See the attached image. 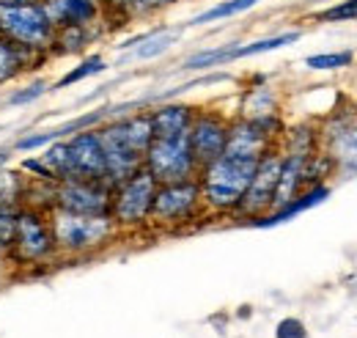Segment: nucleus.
<instances>
[{
	"label": "nucleus",
	"instance_id": "24",
	"mask_svg": "<svg viewBox=\"0 0 357 338\" xmlns=\"http://www.w3.org/2000/svg\"><path fill=\"white\" fill-rule=\"evenodd\" d=\"M25 187H28V176L20 168H0V210L17 212L25 201Z\"/></svg>",
	"mask_w": 357,
	"mask_h": 338
},
{
	"label": "nucleus",
	"instance_id": "13",
	"mask_svg": "<svg viewBox=\"0 0 357 338\" xmlns=\"http://www.w3.org/2000/svg\"><path fill=\"white\" fill-rule=\"evenodd\" d=\"M69 154H72V168L75 179H99L107 182V163H105V149L99 140L96 129H83L66 138Z\"/></svg>",
	"mask_w": 357,
	"mask_h": 338
},
{
	"label": "nucleus",
	"instance_id": "5",
	"mask_svg": "<svg viewBox=\"0 0 357 338\" xmlns=\"http://www.w3.org/2000/svg\"><path fill=\"white\" fill-rule=\"evenodd\" d=\"M319 124V149L333 160L338 179L357 176V105L341 102Z\"/></svg>",
	"mask_w": 357,
	"mask_h": 338
},
{
	"label": "nucleus",
	"instance_id": "6",
	"mask_svg": "<svg viewBox=\"0 0 357 338\" xmlns=\"http://www.w3.org/2000/svg\"><path fill=\"white\" fill-rule=\"evenodd\" d=\"M160 182L149 173L146 168L135 170L130 179L119 182L113 187V198H110V217L119 226V231L127 234H140L149 228V217H151V204L157 196Z\"/></svg>",
	"mask_w": 357,
	"mask_h": 338
},
{
	"label": "nucleus",
	"instance_id": "9",
	"mask_svg": "<svg viewBox=\"0 0 357 338\" xmlns=\"http://www.w3.org/2000/svg\"><path fill=\"white\" fill-rule=\"evenodd\" d=\"M280 163H283L280 146H272L267 154L259 160V168L253 173L250 184L245 190V198H242L239 210L231 220L248 226V223L264 217L272 210V198H275V187H278V176H280Z\"/></svg>",
	"mask_w": 357,
	"mask_h": 338
},
{
	"label": "nucleus",
	"instance_id": "12",
	"mask_svg": "<svg viewBox=\"0 0 357 338\" xmlns=\"http://www.w3.org/2000/svg\"><path fill=\"white\" fill-rule=\"evenodd\" d=\"M102 149H105V163H107V184H119L124 179H130L135 170L143 168V154H137L132 146L127 143V138L121 135V129L116 124V119L105 122L96 127Z\"/></svg>",
	"mask_w": 357,
	"mask_h": 338
},
{
	"label": "nucleus",
	"instance_id": "30",
	"mask_svg": "<svg viewBox=\"0 0 357 338\" xmlns=\"http://www.w3.org/2000/svg\"><path fill=\"white\" fill-rule=\"evenodd\" d=\"M333 176H335L333 160H330L321 149L313 152L311 157L305 160V170H303V182H305V187H313V184H330Z\"/></svg>",
	"mask_w": 357,
	"mask_h": 338
},
{
	"label": "nucleus",
	"instance_id": "17",
	"mask_svg": "<svg viewBox=\"0 0 357 338\" xmlns=\"http://www.w3.org/2000/svg\"><path fill=\"white\" fill-rule=\"evenodd\" d=\"M330 193H333L330 184H313V187H305V190L297 193L289 204H283V207H278V210L267 212L264 217H259V220H253V223H248V226H250V228H275V226H280V223L294 220V217L303 214V212H308V210H313V207H319V204H324V201L330 198Z\"/></svg>",
	"mask_w": 357,
	"mask_h": 338
},
{
	"label": "nucleus",
	"instance_id": "15",
	"mask_svg": "<svg viewBox=\"0 0 357 338\" xmlns=\"http://www.w3.org/2000/svg\"><path fill=\"white\" fill-rule=\"evenodd\" d=\"M52 58L47 52H31V50H22L11 39L0 36V88L3 85L17 83L22 75H33V72H42Z\"/></svg>",
	"mask_w": 357,
	"mask_h": 338
},
{
	"label": "nucleus",
	"instance_id": "1",
	"mask_svg": "<svg viewBox=\"0 0 357 338\" xmlns=\"http://www.w3.org/2000/svg\"><path fill=\"white\" fill-rule=\"evenodd\" d=\"M47 220H50L61 261L91 258L113 248L124 237L110 214H80V212L52 207L47 212Z\"/></svg>",
	"mask_w": 357,
	"mask_h": 338
},
{
	"label": "nucleus",
	"instance_id": "43",
	"mask_svg": "<svg viewBox=\"0 0 357 338\" xmlns=\"http://www.w3.org/2000/svg\"><path fill=\"white\" fill-rule=\"evenodd\" d=\"M0 36H3V34H0Z\"/></svg>",
	"mask_w": 357,
	"mask_h": 338
},
{
	"label": "nucleus",
	"instance_id": "39",
	"mask_svg": "<svg viewBox=\"0 0 357 338\" xmlns=\"http://www.w3.org/2000/svg\"><path fill=\"white\" fill-rule=\"evenodd\" d=\"M11 278H14V270H11V264L6 261V256H0V289H3Z\"/></svg>",
	"mask_w": 357,
	"mask_h": 338
},
{
	"label": "nucleus",
	"instance_id": "33",
	"mask_svg": "<svg viewBox=\"0 0 357 338\" xmlns=\"http://www.w3.org/2000/svg\"><path fill=\"white\" fill-rule=\"evenodd\" d=\"M52 140H58L55 127L52 129H33V132H25V135L14 138V140H11V149H14V154H31V152H39V149L50 146Z\"/></svg>",
	"mask_w": 357,
	"mask_h": 338
},
{
	"label": "nucleus",
	"instance_id": "29",
	"mask_svg": "<svg viewBox=\"0 0 357 338\" xmlns=\"http://www.w3.org/2000/svg\"><path fill=\"white\" fill-rule=\"evenodd\" d=\"M47 91H50V83H47L45 78H33L31 83L20 85V88H11L8 96L3 99V108H28V105L39 102Z\"/></svg>",
	"mask_w": 357,
	"mask_h": 338
},
{
	"label": "nucleus",
	"instance_id": "10",
	"mask_svg": "<svg viewBox=\"0 0 357 338\" xmlns=\"http://www.w3.org/2000/svg\"><path fill=\"white\" fill-rule=\"evenodd\" d=\"M228 124H231V116L218 110V108H198L195 110V119L190 127V149H192L198 168L209 166L212 160H218L225 152Z\"/></svg>",
	"mask_w": 357,
	"mask_h": 338
},
{
	"label": "nucleus",
	"instance_id": "23",
	"mask_svg": "<svg viewBox=\"0 0 357 338\" xmlns=\"http://www.w3.org/2000/svg\"><path fill=\"white\" fill-rule=\"evenodd\" d=\"M178 42V31L176 28H162V31H157L154 36H149L143 44H137L132 47L124 58H119V66L121 64H127V61H154V58H160V55H165L174 44Z\"/></svg>",
	"mask_w": 357,
	"mask_h": 338
},
{
	"label": "nucleus",
	"instance_id": "14",
	"mask_svg": "<svg viewBox=\"0 0 357 338\" xmlns=\"http://www.w3.org/2000/svg\"><path fill=\"white\" fill-rule=\"evenodd\" d=\"M278 140L269 135L267 129L256 122L231 116L228 124V140H225V154H239V157H264Z\"/></svg>",
	"mask_w": 357,
	"mask_h": 338
},
{
	"label": "nucleus",
	"instance_id": "21",
	"mask_svg": "<svg viewBox=\"0 0 357 338\" xmlns=\"http://www.w3.org/2000/svg\"><path fill=\"white\" fill-rule=\"evenodd\" d=\"M239 47H242V42H228V44H218V47L198 50V52L187 55L178 69L181 72H209V69H218V66H225V64H234Z\"/></svg>",
	"mask_w": 357,
	"mask_h": 338
},
{
	"label": "nucleus",
	"instance_id": "18",
	"mask_svg": "<svg viewBox=\"0 0 357 338\" xmlns=\"http://www.w3.org/2000/svg\"><path fill=\"white\" fill-rule=\"evenodd\" d=\"M234 116L248 119V122H267V119H275V116H283L280 94L264 80L256 85H248L242 91V96H239V105H236Z\"/></svg>",
	"mask_w": 357,
	"mask_h": 338
},
{
	"label": "nucleus",
	"instance_id": "2",
	"mask_svg": "<svg viewBox=\"0 0 357 338\" xmlns=\"http://www.w3.org/2000/svg\"><path fill=\"white\" fill-rule=\"evenodd\" d=\"M261 157H239V154H220L209 166L198 170V184H201V201L206 217H234L245 190L259 168Z\"/></svg>",
	"mask_w": 357,
	"mask_h": 338
},
{
	"label": "nucleus",
	"instance_id": "36",
	"mask_svg": "<svg viewBox=\"0 0 357 338\" xmlns=\"http://www.w3.org/2000/svg\"><path fill=\"white\" fill-rule=\"evenodd\" d=\"M176 3H181V0H135V20L154 17V14H160V11H165Z\"/></svg>",
	"mask_w": 357,
	"mask_h": 338
},
{
	"label": "nucleus",
	"instance_id": "8",
	"mask_svg": "<svg viewBox=\"0 0 357 338\" xmlns=\"http://www.w3.org/2000/svg\"><path fill=\"white\" fill-rule=\"evenodd\" d=\"M143 168L149 170L160 184L184 182L198 176V163L190 149V135L178 138H154L143 154Z\"/></svg>",
	"mask_w": 357,
	"mask_h": 338
},
{
	"label": "nucleus",
	"instance_id": "37",
	"mask_svg": "<svg viewBox=\"0 0 357 338\" xmlns=\"http://www.w3.org/2000/svg\"><path fill=\"white\" fill-rule=\"evenodd\" d=\"M17 212H3L0 210V256L8 254L11 248V240H14V217Z\"/></svg>",
	"mask_w": 357,
	"mask_h": 338
},
{
	"label": "nucleus",
	"instance_id": "27",
	"mask_svg": "<svg viewBox=\"0 0 357 338\" xmlns=\"http://www.w3.org/2000/svg\"><path fill=\"white\" fill-rule=\"evenodd\" d=\"M42 160H45V166L52 170V176H55V182H66V179H75V168H72V154H69V143H66V138H61V140H52L50 146L42 149V154H39Z\"/></svg>",
	"mask_w": 357,
	"mask_h": 338
},
{
	"label": "nucleus",
	"instance_id": "40",
	"mask_svg": "<svg viewBox=\"0 0 357 338\" xmlns=\"http://www.w3.org/2000/svg\"><path fill=\"white\" fill-rule=\"evenodd\" d=\"M11 157H14V149L11 146H0V168L11 166Z\"/></svg>",
	"mask_w": 357,
	"mask_h": 338
},
{
	"label": "nucleus",
	"instance_id": "19",
	"mask_svg": "<svg viewBox=\"0 0 357 338\" xmlns=\"http://www.w3.org/2000/svg\"><path fill=\"white\" fill-rule=\"evenodd\" d=\"M52 28L69 25H96L102 20V6L93 0H42Z\"/></svg>",
	"mask_w": 357,
	"mask_h": 338
},
{
	"label": "nucleus",
	"instance_id": "28",
	"mask_svg": "<svg viewBox=\"0 0 357 338\" xmlns=\"http://www.w3.org/2000/svg\"><path fill=\"white\" fill-rule=\"evenodd\" d=\"M303 39V31H286V34H275V36H264V39H256V42H242L239 52H236V61L242 58H253V55H264L272 50H280V47H289V44H297Z\"/></svg>",
	"mask_w": 357,
	"mask_h": 338
},
{
	"label": "nucleus",
	"instance_id": "11",
	"mask_svg": "<svg viewBox=\"0 0 357 338\" xmlns=\"http://www.w3.org/2000/svg\"><path fill=\"white\" fill-rule=\"evenodd\" d=\"M113 184L99 179H66L55 184V207L80 214H110Z\"/></svg>",
	"mask_w": 357,
	"mask_h": 338
},
{
	"label": "nucleus",
	"instance_id": "34",
	"mask_svg": "<svg viewBox=\"0 0 357 338\" xmlns=\"http://www.w3.org/2000/svg\"><path fill=\"white\" fill-rule=\"evenodd\" d=\"M316 22H357V0H341L319 14H313Z\"/></svg>",
	"mask_w": 357,
	"mask_h": 338
},
{
	"label": "nucleus",
	"instance_id": "32",
	"mask_svg": "<svg viewBox=\"0 0 357 338\" xmlns=\"http://www.w3.org/2000/svg\"><path fill=\"white\" fill-rule=\"evenodd\" d=\"M102 20L107 31L135 20V0H102Z\"/></svg>",
	"mask_w": 357,
	"mask_h": 338
},
{
	"label": "nucleus",
	"instance_id": "26",
	"mask_svg": "<svg viewBox=\"0 0 357 338\" xmlns=\"http://www.w3.org/2000/svg\"><path fill=\"white\" fill-rule=\"evenodd\" d=\"M261 0H220V3H215L212 8H206V11H201V14H195L187 25H192V28H201V25H212V22H223V20H231V17H239V14H245V11H250V8H256Z\"/></svg>",
	"mask_w": 357,
	"mask_h": 338
},
{
	"label": "nucleus",
	"instance_id": "42",
	"mask_svg": "<svg viewBox=\"0 0 357 338\" xmlns=\"http://www.w3.org/2000/svg\"><path fill=\"white\" fill-rule=\"evenodd\" d=\"M93 3H99V6H102V0H93Z\"/></svg>",
	"mask_w": 357,
	"mask_h": 338
},
{
	"label": "nucleus",
	"instance_id": "35",
	"mask_svg": "<svg viewBox=\"0 0 357 338\" xmlns=\"http://www.w3.org/2000/svg\"><path fill=\"white\" fill-rule=\"evenodd\" d=\"M17 168L22 170L31 182H50V184H58V182H55V176H52V170L47 168L42 157H31V154H25V157L20 160V166H17Z\"/></svg>",
	"mask_w": 357,
	"mask_h": 338
},
{
	"label": "nucleus",
	"instance_id": "4",
	"mask_svg": "<svg viewBox=\"0 0 357 338\" xmlns=\"http://www.w3.org/2000/svg\"><path fill=\"white\" fill-rule=\"evenodd\" d=\"M201 220H209L204 201H201V184L198 179H184V182H171L160 184L154 204H151V217L149 228L157 231H184Z\"/></svg>",
	"mask_w": 357,
	"mask_h": 338
},
{
	"label": "nucleus",
	"instance_id": "7",
	"mask_svg": "<svg viewBox=\"0 0 357 338\" xmlns=\"http://www.w3.org/2000/svg\"><path fill=\"white\" fill-rule=\"evenodd\" d=\"M0 34L6 39L31 50V52H47L50 55V44L55 36V28L47 17L42 0L36 3H22V6H8L0 8Z\"/></svg>",
	"mask_w": 357,
	"mask_h": 338
},
{
	"label": "nucleus",
	"instance_id": "25",
	"mask_svg": "<svg viewBox=\"0 0 357 338\" xmlns=\"http://www.w3.org/2000/svg\"><path fill=\"white\" fill-rule=\"evenodd\" d=\"M107 69H110V64L105 61V55H99V52L83 55V58L77 61V66H72L63 78H58L55 83H50V91L72 88V85L83 83V80H89V78H96V75H102V72H107Z\"/></svg>",
	"mask_w": 357,
	"mask_h": 338
},
{
	"label": "nucleus",
	"instance_id": "22",
	"mask_svg": "<svg viewBox=\"0 0 357 338\" xmlns=\"http://www.w3.org/2000/svg\"><path fill=\"white\" fill-rule=\"evenodd\" d=\"M116 124L121 129V135L127 138V143L132 146L137 154H146V149L151 146L154 140V129H151V113L149 108H140V110H132L121 119H116Z\"/></svg>",
	"mask_w": 357,
	"mask_h": 338
},
{
	"label": "nucleus",
	"instance_id": "16",
	"mask_svg": "<svg viewBox=\"0 0 357 338\" xmlns=\"http://www.w3.org/2000/svg\"><path fill=\"white\" fill-rule=\"evenodd\" d=\"M198 105L190 102H176V99H165L149 108L151 113V129L154 138H178V135H190L192 119H195Z\"/></svg>",
	"mask_w": 357,
	"mask_h": 338
},
{
	"label": "nucleus",
	"instance_id": "3",
	"mask_svg": "<svg viewBox=\"0 0 357 338\" xmlns=\"http://www.w3.org/2000/svg\"><path fill=\"white\" fill-rule=\"evenodd\" d=\"M14 240L11 248L6 254V261L11 264L14 272H45L52 270L55 264H61L58 256V245L47 220V212L36 210V207H20L14 214Z\"/></svg>",
	"mask_w": 357,
	"mask_h": 338
},
{
	"label": "nucleus",
	"instance_id": "31",
	"mask_svg": "<svg viewBox=\"0 0 357 338\" xmlns=\"http://www.w3.org/2000/svg\"><path fill=\"white\" fill-rule=\"evenodd\" d=\"M355 64V52L352 50H338V52H316L305 58V66L311 72H335V69H347Z\"/></svg>",
	"mask_w": 357,
	"mask_h": 338
},
{
	"label": "nucleus",
	"instance_id": "20",
	"mask_svg": "<svg viewBox=\"0 0 357 338\" xmlns=\"http://www.w3.org/2000/svg\"><path fill=\"white\" fill-rule=\"evenodd\" d=\"M107 34L105 22L96 25H69V28H55V36L50 44V58H66V55H86L93 42H99Z\"/></svg>",
	"mask_w": 357,
	"mask_h": 338
},
{
	"label": "nucleus",
	"instance_id": "41",
	"mask_svg": "<svg viewBox=\"0 0 357 338\" xmlns=\"http://www.w3.org/2000/svg\"><path fill=\"white\" fill-rule=\"evenodd\" d=\"M22 3H36V0H0V8H8V6H22Z\"/></svg>",
	"mask_w": 357,
	"mask_h": 338
},
{
	"label": "nucleus",
	"instance_id": "38",
	"mask_svg": "<svg viewBox=\"0 0 357 338\" xmlns=\"http://www.w3.org/2000/svg\"><path fill=\"white\" fill-rule=\"evenodd\" d=\"M275 338H308V330H305V325H303L300 319L289 316V319H283V322L278 325Z\"/></svg>",
	"mask_w": 357,
	"mask_h": 338
}]
</instances>
